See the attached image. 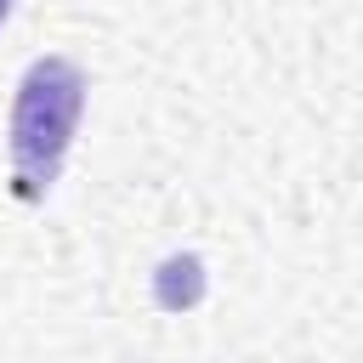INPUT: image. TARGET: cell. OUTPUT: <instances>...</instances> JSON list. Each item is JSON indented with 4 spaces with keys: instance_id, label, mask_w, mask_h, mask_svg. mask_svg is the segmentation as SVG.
Returning a JSON list of instances; mask_svg holds the SVG:
<instances>
[{
    "instance_id": "cell-1",
    "label": "cell",
    "mask_w": 363,
    "mask_h": 363,
    "mask_svg": "<svg viewBox=\"0 0 363 363\" xmlns=\"http://www.w3.org/2000/svg\"><path fill=\"white\" fill-rule=\"evenodd\" d=\"M79 113H85V74L68 57L28 62L11 102V187L23 204L51 193L68 159V142L79 130Z\"/></svg>"
},
{
    "instance_id": "cell-2",
    "label": "cell",
    "mask_w": 363,
    "mask_h": 363,
    "mask_svg": "<svg viewBox=\"0 0 363 363\" xmlns=\"http://www.w3.org/2000/svg\"><path fill=\"white\" fill-rule=\"evenodd\" d=\"M199 289H204L199 255H176L159 267V306H187V301H199Z\"/></svg>"
},
{
    "instance_id": "cell-3",
    "label": "cell",
    "mask_w": 363,
    "mask_h": 363,
    "mask_svg": "<svg viewBox=\"0 0 363 363\" xmlns=\"http://www.w3.org/2000/svg\"><path fill=\"white\" fill-rule=\"evenodd\" d=\"M6 17H11V0H0V23H6Z\"/></svg>"
}]
</instances>
